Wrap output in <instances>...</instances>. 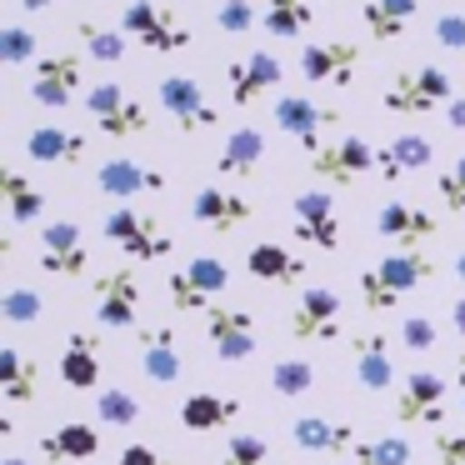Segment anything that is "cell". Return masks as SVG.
Masks as SVG:
<instances>
[{"label":"cell","mask_w":465,"mask_h":465,"mask_svg":"<svg viewBox=\"0 0 465 465\" xmlns=\"http://www.w3.org/2000/svg\"><path fill=\"white\" fill-rule=\"evenodd\" d=\"M435 275H440V265H435V255H425V251L381 255L375 265H365V271H361V305H365V311H375V315H385V311L401 305V295L430 285Z\"/></svg>","instance_id":"6da1fadb"},{"label":"cell","mask_w":465,"mask_h":465,"mask_svg":"<svg viewBox=\"0 0 465 465\" xmlns=\"http://www.w3.org/2000/svg\"><path fill=\"white\" fill-rule=\"evenodd\" d=\"M455 101V85L440 65H405V71L391 75L381 105L395 115H430V111H445Z\"/></svg>","instance_id":"7a4b0ae2"},{"label":"cell","mask_w":465,"mask_h":465,"mask_svg":"<svg viewBox=\"0 0 465 465\" xmlns=\"http://www.w3.org/2000/svg\"><path fill=\"white\" fill-rule=\"evenodd\" d=\"M101 231L111 245H121V255H131V261H165V255L175 251L171 231H165L155 215L145 211H131V205H115V211L101 215Z\"/></svg>","instance_id":"3957f363"},{"label":"cell","mask_w":465,"mask_h":465,"mask_svg":"<svg viewBox=\"0 0 465 465\" xmlns=\"http://www.w3.org/2000/svg\"><path fill=\"white\" fill-rule=\"evenodd\" d=\"M225 285H231V265H225L221 255H195V261H185L181 271L165 281V301H171L175 311L205 315L215 305V295H225Z\"/></svg>","instance_id":"277c9868"},{"label":"cell","mask_w":465,"mask_h":465,"mask_svg":"<svg viewBox=\"0 0 465 465\" xmlns=\"http://www.w3.org/2000/svg\"><path fill=\"white\" fill-rule=\"evenodd\" d=\"M121 31L131 35L135 45H145V51H185L191 45V25L181 21L175 11H165V5H151V0H131L121 15Z\"/></svg>","instance_id":"5b68a950"},{"label":"cell","mask_w":465,"mask_h":465,"mask_svg":"<svg viewBox=\"0 0 465 465\" xmlns=\"http://www.w3.org/2000/svg\"><path fill=\"white\" fill-rule=\"evenodd\" d=\"M311 171L315 175H325V181H335V185H355L361 175H371L375 171V145L371 141H361V135H335V141H325V145H311Z\"/></svg>","instance_id":"8992f818"},{"label":"cell","mask_w":465,"mask_h":465,"mask_svg":"<svg viewBox=\"0 0 465 465\" xmlns=\"http://www.w3.org/2000/svg\"><path fill=\"white\" fill-rule=\"evenodd\" d=\"M205 341H211V351L221 355L225 365H241L255 355V315L241 311V305H221L215 301L211 311H205Z\"/></svg>","instance_id":"52a82bcc"},{"label":"cell","mask_w":465,"mask_h":465,"mask_svg":"<svg viewBox=\"0 0 465 465\" xmlns=\"http://www.w3.org/2000/svg\"><path fill=\"white\" fill-rule=\"evenodd\" d=\"M155 95H161V111L171 115V125H175V131H185V135L211 131V125L221 121V115H215V105L205 101V85L191 81V75H165Z\"/></svg>","instance_id":"ba28073f"},{"label":"cell","mask_w":465,"mask_h":465,"mask_svg":"<svg viewBox=\"0 0 465 465\" xmlns=\"http://www.w3.org/2000/svg\"><path fill=\"white\" fill-rule=\"evenodd\" d=\"M85 111H91V121L101 125V135H115V141H125V135H145V125H151V115H145V105L135 101V95H125L121 85H95L91 95H85Z\"/></svg>","instance_id":"9c48e42d"},{"label":"cell","mask_w":465,"mask_h":465,"mask_svg":"<svg viewBox=\"0 0 465 465\" xmlns=\"http://www.w3.org/2000/svg\"><path fill=\"white\" fill-rule=\"evenodd\" d=\"M291 225H295V241L315 245V251H335L341 245V215H335L331 191H301L291 201Z\"/></svg>","instance_id":"30bf717a"},{"label":"cell","mask_w":465,"mask_h":465,"mask_svg":"<svg viewBox=\"0 0 465 465\" xmlns=\"http://www.w3.org/2000/svg\"><path fill=\"white\" fill-rule=\"evenodd\" d=\"M335 335H341V295L331 285H311L295 295L291 341H335Z\"/></svg>","instance_id":"8fae6325"},{"label":"cell","mask_w":465,"mask_h":465,"mask_svg":"<svg viewBox=\"0 0 465 465\" xmlns=\"http://www.w3.org/2000/svg\"><path fill=\"white\" fill-rule=\"evenodd\" d=\"M81 91V55L71 51H55V55H41L35 61V75H31V101L45 105V111H65Z\"/></svg>","instance_id":"7c38bea8"},{"label":"cell","mask_w":465,"mask_h":465,"mask_svg":"<svg viewBox=\"0 0 465 465\" xmlns=\"http://www.w3.org/2000/svg\"><path fill=\"white\" fill-rule=\"evenodd\" d=\"M85 265H91V251H85L81 225L75 221H45L41 225V271L71 281V275L85 271Z\"/></svg>","instance_id":"4fadbf2b"},{"label":"cell","mask_w":465,"mask_h":465,"mask_svg":"<svg viewBox=\"0 0 465 465\" xmlns=\"http://www.w3.org/2000/svg\"><path fill=\"white\" fill-rule=\"evenodd\" d=\"M135 315H141V281H135V271H105L95 281V321L105 331H125V325H135Z\"/></svg>","instance_id":"5bb4252c"},{"label":"cell","mask_w":465,"mask_h":465,"mask_svg":"<svg viewBox=\"0 0 465 465\" xmlns=\"http://www.w3.org/2000/svg\"><path fill=\"white\" fill-rule=\"evenodd\" d=\"M355 65H361V45L351 41H321L301 51V75L311 85H341L345 91L355 81Z\"/></svg>","instance_id":"9a60e30c"},{"label":"cell","mask_w":465,"mask_h":465,"mask_svg":"<svg viewBox=\"0 0 465 465\" xmlns=\"http://www.w3.org/2000/svg\"><path fill=\"white\" fill-rule=\"evenodd\" d=\"M251 215H255V205L241 201L235 191H225V185H201V191L191 195V221L205 225V231H215V235L241 231Z\"/></svg>","instance_id":"2e32d148"},{"label":"cell","mask_w":465,"mask_h":465,"mask_svg":"<svg viewBox=\"0 0 465 465\" xmlns=\"http://www.w3.org/2000/svg\"><path fill=\"white\" fill-rule=\"evenodd\" d=\"M375 231H381V241H395L401 251H420L440 231V215L420 211V205H405V201H385L381 215H375Z\"/></svg>","instance_id":"e0dca14e"},{"label":"cell","mask_w":465,"mask_h":465,"mask_svg":"<svg viewBox=\"0 0 465 465\" xmlns=\"http://www.w3.org/2000/svg\"><path fill=\"white\" fill-rule=\"evenodd\" d=\"M405 425H440L445 420V381L435 371H411L401 381V405H395Z\"/></svg>","instance_id":"ac0fdd59"},{"label":"cell","mask_w":465,"mask_h":465,"mask_svg":"<svg viewBox=\"0 0 465 465\" xmlns=\"http://www.w3.org/2000/svg\"><path fill=\"white\" fill-rule=\"evenodd\" d=\"M271 115H275V125H281L285 135H295V141H321V131L325 125H341V111L335 105H321V101H311V95H285L281 91V101L271 105Z\"/></svg>","instance_id":"d6986e66"},{"label":"cell","mask_w":465,"mask_h":465,"mask_svg":"<svg viewBox=\"0 0 465 465\" xmlns=\"http://www.w3.org/2000/svg\"><path fill=\"white\" fill-rule=\"evenodd\" d=\"M291 440L301 445L305 455H355L361 435H355L345 420H331V415H295Z\"/></svg>","instance_id":"ffe728a7"},{"label":"cell","mask_w":465,"mask_h":465,"mask_svg":"<svg viewBox=\"0 0 465 465\" xmlns=\"http://www.w3.org/2000/svg\"><path fill=\"white\" fill-rule=\"evenodd\" d=\"M351 365H355V381L365 391H391L395 381V351H391V335L385 331H365L351 341Z\"/></svg>","instance_id":"44dd1931"},{"label":"cell","mask_w":465,"mask_h":465,"mask_svg":"<svg viewBox=\"0 0 465 465\" xmlns=\"http://www.w3.org/2000/svg\"><path fill=\"white\" fill-rule=\"evenodd\" d=\"M225 81H231V101L235 105H251L255 95H265V91L281 85V61H275L271 51H251V55H241V61L225 65Z\"/></svg>","instance_id":"7402d4cb"},{"label":"cell","mask_w":465,"mask_h":465,"mask_svg":"<svg viewBox=\"0 0 465 465\" xmlns=\"http://www.w3.org/2000/svg\"><path fill=\"white\" fill-rule=\"evenodd\" d=\"M61 381L71 391H95L101 385V335L71 331L61 345Z\"/></svg>","instance_id":"603a6c76"},{"label":"cell","mask_w":465,"mask_h":465,"mask_svg":"<svg viewBox=\"0 0 465 465\" xmlns=\"http://www.w3.org/2000/svg\"><path fill=\"white\" fill-rule=\"evenodd\" d=\"M430 161H435V145H430V135H395V141H385V145H381V155H375V175L395 185L401 175H411V171H425Z\"/></svg>","instance_id":"cb8c5ba5"},{"label":"cell","mask_w":465,"mask_h":465,"mask_svg":"<svg viewBox=\"0 0 465 465\" xmlns=\"http://www.w3.org/2000/svg\"><path fill=\"white\" fill-rule=\"evenodd\" d=\"M95 185H101L111 201H131V195H145V191H165V175L151 171V165H141V161H121V155H115V161L101 165Z\"/></svg>","instance_id":"d4e9b609"},{"label":"cell","mask_w":465,"mask_h":465,"mask_svg":"<svg viewBox=\"0 0 465 465\" xmlns=\"http://www.w3.org/2000/svg\"><path fill=\"white\" fill-rule=\"evenodd\" d=\"M0 395L11 405H31L41 395V361H31L15 341L0 351Z\"/></svg>","instance_id":"484cf974"},{"label":"cell","mask_w":465,"mask_h":465,"mask_svg":"<svg viewBox=\"0 0 465 465\" xmlns=\"http://www.w3.org/2000/svg\"><path fill=\"white\" fill-rule=\"evenodd\" d=\"M141 371L151 375L155 385L181 381V345H175L171 325H145L141 331Z\"/></svg>","instance_id":"4316f807"},{"label":"cell","mask_w":465,"mask_h":465,"mask_svg":"<svg viewBox=\"0 0 465 465\" xmlns=\"http://www.w3.org/2000/svg\"><path fill=\"white\" fill-rule=\"evenodd\" d=\"M261 155H265V135L255 131V125H241V131L225 135L221 155H215V171H221L225 181H251Z\"/></svg>","instance_id":"83f0119b"},{"label":"cell","mask_w":465,"mask_h":465,"mask_svg":"<svg viewBox=\"0 0 465 465\" xmlns=\"http://www.w3.org/2000/svg\"><path fill=\"white\" fill-rule=\"evenodd\" d=\"M25 155H31V161H41V165H81L85 135L61 131V125H35V131L25 135Z\"/></svg>","instance_id":"f1b7e54d"},{"label":"cell","mask_w":465,"mask_h":465,"mask_svg":"<svg viewBox=\"0 0 465 465\" xmlns=\"http://www.w3.org/2000/svg\"><path fill=\"white\" fill-rule=\"evenodd\" d=\"M245 271H251L255 281L295 285V281H305V255L285 251V245H275V241H261V245H251V255H245Z\"/></svg>","instance_id":"f546056e"},{"label":"cell","mask_w":465,"mask_h":465,"mask_svg":"<svg viewBox=\"0 0 465 465\" xmlns=\"http://www.w3.org/2000/svg\"><path fill=\"white\" fill-rule=\"evenodd\" d=\"M0 195H5V215H11L15 225H31L35 215L45 211V191L31 175L15 171V165H0Z\"/></svg>","instance_id":"4dcf8cb0"},{"label":"cell","mask_w":465,"mask_h":465,"mask_svg":"<svg viewBox=\"0 0 465 465\" xmlns=\"http://www.w3.org/2000/svg\"><path fill=\"white\" fill-rule=\"evenodd\" d=\"M415 5H420V0H365L361 21H365V31H371V41L375 45L401 41V31L411 25V15H415Z\"/></svg>","instance_id":"1f68e13d"},{"label":"cell","mask_w":465,"mask_h":465,"mask_svg":"<svg viewBox=\"0 0 465 465\" xmlns=\"http://www.w3.org/2000/svg\"><path fill=\"white\" fill-rule=\"evenodd\" d=\"M41 455L45 460H91V455H101V435H95V425L65 420L61 430L41 435Z\"/></svg>","instance_id":"d6a6232c"},{"label":"cell","mask_w":465,"mask_h":465,"mask_svg":"<svg viewBox=\"0 0 465 465\" xmlns=\"http://www.w3.org/2000/svg\"><path fill=\"white\" fill-rule=\"evenodd\" d=\"M235 415H241V401H231V395H211V391L185 395V405H181L185 430H221V425L235 420Z\"/></svg>","instance_id":"836d02e7"},{"label":"cell","mask_w":465,"mask_h":465,"mask_svg":"<svg viewBox=\"0 0 465 465\" xmlns=\"http://www.w3.org/2000/svg\"><path fill=\"white\" fill-rule=\"evenodd\" d=\"M75 35H81L85 55H95L101 65H121L125 51H131V35L121 31V25H95V21H81L75 25Z\"/></svg>","instance_id":"e575fe53"},{"label":"cell","mask_w":465,"mask_h":465,"mask_svg":"<svg viewBox=\"0 0 465 465\" xmlns=\"http://www.w3.org/2000/svg\"><path fill=\"white\" fill-rule=\"evenodd\" d=\"M315 21L311 0H271V11H265V31L281 35V41H295V35H305V25Z\"/></svg>","instance_id":"d590c367"},{"label":"cell","mask_w":465,"mask_h":465,"mask_svg":"<svg viewBox=\"0 0 465 465\" xmlns=\"http://www.w3.org/2000/svg\"><path fill=\"white\" fill-rule=\"evenodd\" d=\"M31 55H41V35H35L25 21H5V31H0V61L25 65Z\"/></svg>","instance_id":"8d00e7d4"},{"label":"cell","mask_w":465,"mask_h":465,"mask_svg":"<svg viewBox=\"0 0 465 465\" xmlns=\"http://www.w3.org/2000/svg\"><path fill=\"white\" fill-rule=\"evenodd\" d=\"M271 391L285 395V401H295V395L315 391V365L311 361H275L271 371Z\"/></svg>","instance_id":"74e56055"},{"label":"cell","mask_w":465,"mask_h":465,"mask_svg":"<svg viewBox=\"0 0 465 465\" xmlns=\"http://www.w3.org/2000/svg\"><path fill=\"white\" fill-rule=\"evenodd\" d=\"M355 465H411V445L401 435H381V440L355 445Z\"/></svg>","instance_id":"f35d334b"},{"label":"cell","mask_w":465,"mask_h":465,"mask_svg":"<svg viewBox=\"0 0 465 465\" xmlns=\"http://www.w3.org/2000/svg\"><path fill=\"white\" fill-rule=\"evenodd\" d=\"M0 315H5V325H35L45 315V301L25 285H15V291L0 295Z\"/></svg>","instance_id":"ab89813d"},{"label":"cell","mask_w":465,"mask_h":465,"mask_svg":"<svg viewBox=\"0 0 465 465\" xmlns=\"http://www.w3.org/2000/svg\"><path fill=\"white\" fill-rule=\"evenodd\" d=\"M221 465H271V445H265V435L241 430V435H231V440H225Z\"/></svg>","instance_id":"60d3db41"},{"label":"cell","mask_w":465,"mask_h":465,"mask_svg":"<svg viewBox=\"0 0 465 465\" xmlns=\"http://www.w3.org/2000/svg\"><path fill=\"white\" fill-rule=\"evenodd\" d=\"M95 415H101L105 425H135L141 420V401H135L131 391H101L95 395Z\"/></svg>","instance_id":"b9f144b4"},{"label":"cell","mask_w":465,"mask_h":465,"mask_svg":"<svg viewBox=\"0 0 465 465\" xmlns=\"http://www.w3.org/2000/svg\"><path fill=\"white\" fill-rule=\"evenodd\" d=\"M435 341H440V325H435L430 315H405L401 321V345L405 351L425 355V351H435Z\"/></svg>","instance_id":"7bdbcfd3"},{"label":"cell","mask_w":465,"mask_h":465,"mask_svg":"<svg viewBox=\"0 0 465 465\" xmlns=\"http://www.w3.org/2000/svg\"><path fill=\"white\" fill-rule=\"evenodd\" d=\"M435 195H440V205L450 215H465V155L440 175V181H435Z\"/></svg>","instance_id":"ee69618b"},{"label":"cell","mask_w":465,"mask_h":465,"mask_svg":"<svg viewBox=\"0 0 465 465\" xmlns=\"http://www.w3.org/2000/svg\"><path fill=\"white\" fill-rule=\"evenodd\" d=\"M221 31L225 35H241V31H251L255 25V0H221Z\"/></svg>","instance_id":"f6af8a7d"},{"label":"cell","mask_w":465,"mask_h":465,"mask_svg":"<svg viewBox=\"0 0 465 465\" xmlns=\"http://www.w3.org/2000/svg\"><path fill=\"white\" fill-rule=\"evenodd\" d=\"M430 35L445 45V51H465V15H435V25H430Z\"/></svg>","instance_id":"bcb514c9"},{"label":"cell","mask_w":465,"mask_h":465,"mask_svg":"<svg viewBox=\"0 0 465 465\" xmlns=\"http://www.w3.org/2000/svg\"><path fill=\"white\" fill-rule=\"evenodd\" d=\"M430 445H435V460L440 465H465V435L460 430H435Z\"/></svg>","instance_id":"7dc6e473"},{"label":"cell","mask_w":465,"mask_h":465,"mask_svg":"<svg viewBox=\"0 0 465 465\" xmlns=\"http://www.w3.org/2000/svg\"><path fill=\"white\" fill-rule=\"evenodd\" d=\"M121 465H165V460L151 450V445H125V450H121Z\"/></svg>","instance_id":"c3c4849f"},{"label":"cell","mask_w":465,"mask_h":465,"mask_svg":"<svg viewBox=\"0 0 465 465\" xmlns=\"http://www.w3.org/2000/svg\"><path fill=\"white\" fill-rule=\"evenodd\" d=\"M445 125H450V131H465V95H455V101L445 105Z\"/></svg>","instance_id":"681fc988"},{"label":"cell","mask_w":465,"mask_h":465,"mask_svg":"<svg viewBox=\"0 0 465 465\" xmlns=\"http://www.w3.org/2000/svg\"><path fill=\"white\" fill-rule=\"evenodd\" d=\"M450 325H455V335H465V295L450 305Z\"/></svg>","instance_id":"f907efd6"},{"label":"cell","mask_w":465,"mask_h":465,"mask_svg":"<svg viewBox=\"0 0 465 465\" xmlns=\"http://www.w3.org/2000/svg\"><path fill=\"white\" fill-rule=\"evenodd\" d=\"M455 385H460V405H465V351H460V361H455Z\"/></svg>","instance_id":"816d5d0a"},{"label":"cell","mask_w":465,"mask_h":465,"mask_svg":"<svg viewBox=\"0 0 465 465\" xmlns=\"http://www.w3.org/2000/svg\"><path fill=\"white\" fill-rule=\"evenodd\" d=\"M11 5H21V11H45V5H55V0H11Z\"/></svg>","instance_id":"f5cc1de1"},{"label":"cell","mask_w":465,"mask_h":465,"mask_svg":"<svg viewBox=\"0 0 465 465\" xmlns=\"http://www.w3.org/2000/svg\"><path fill=\"white\" fill-rule=\"evenodd\" d=\"M0 465H35V460H31V455H15L11 450V455H0Z\"/></svg>","instance_id":"db71d44e"},{"label":"cell","mask_w":465,"mask_h":465,"mask_svg":"<svg viewBox=\"0 0 465 465\" xmlns=\"http://www.w3.org/2000/svg\"><path fill=\"white\" fill-rule=\"evenodd\" d=\"M450 271H455V281H465V251H460V255H455V261H450Z\"/></svg>","instance_id":"11a10c76"},{"label":"cell","mask_w":465,"mask_h":465,"mask_svg":"<svg viewBox=\"0 0 465 465\" xmlns=\"http://www.w3.org/2000/svg\"><path fill=\"white\" fill-rule=\"evenodd\" d=\"M331 465H335V460H331Z\"/></svg>","instance_id":"9f6ffc18"}]
</instances>
